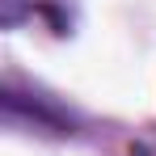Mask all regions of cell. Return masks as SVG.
<instances>
[{
    "instance_id": "cell-1",
    "label": "cell",
    "mask_w": 156,
    "mask_h": 156,
    "mask_svg": "<svg viewBox=\"0 0 156 156\" xmlns=\"http://www.w3.org/2000/svg\"><path fill=\"white\" fill-rule=\"evenodd\" d=\"M0 4H4L0 21H4V26H17V21H21V13H26V0H0Z\"/></svg>"
}]
</instances>
